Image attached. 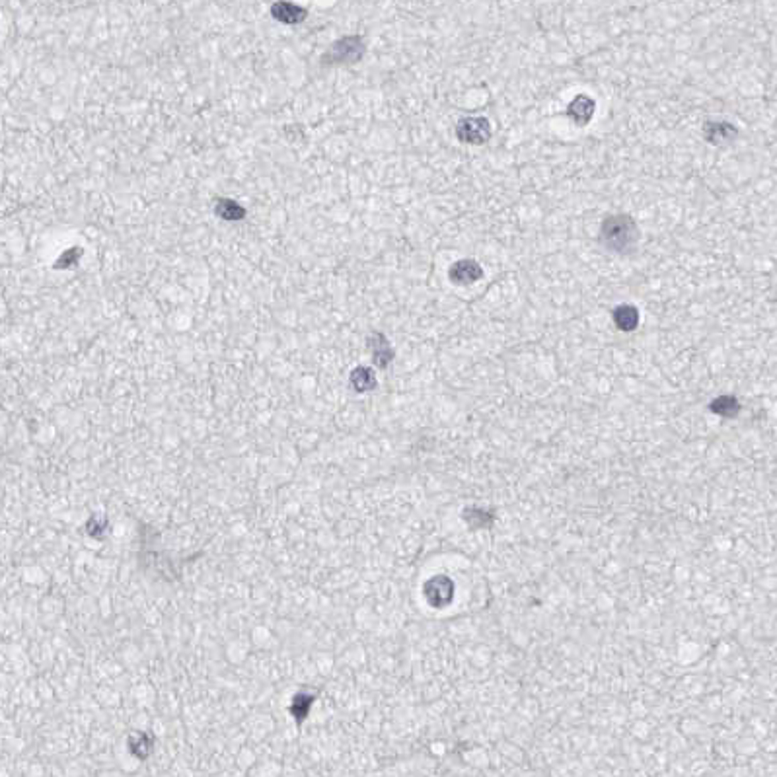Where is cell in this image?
<instances>
[{
  "label": "cell",
  "mask_w": 777,
  "mask_h": 777,
  "mask_svg": "<svg viewBox=\"0 0 777 777\" xmlns=\"http://www.w3.org/2000/svg\"><path fill=\"white\" fill-rule=\"evenodd\" d=\"M639 228L627 214H612L606 216L600 228V242L610 252L629 253L637 246Z\"/></svg>",
  "instance_id": "cell-1"
},
{
  "label": "cell",
  "mask_w": 777,
  "mask_h": 777,
  "mask_svg": "<svg viewBox=\"0 0 777 777\" xmlns=\"http://www.w3.org/2000/svg\"><path fill=\"white\" fill-rule=\"evenodd\" d=\"M365 55V41L358 35H347V38L337 39L334 45L329 47V51L324 55V65H351L363 59Z\"/></svg>",
  "instance_id": "cell-2"
},
{
  "label": "cell",
  "mask_w": 777,
  "mask_h": 777,
  "mask_svg": "<svg viewBox=\"0 0 777 777\" xmlns=\"http://www.w3.org/2000/svg\"><path fill=\"white\" fill-rule=\"evenodd\" d=\"M454 580L446 575H436L423 585V596L433 608H446L454 598Z\"/></svg>",
  "instance_id": "cell-3"
},
{
  "label": "cell",
  "mask_w": 777,
  "mask_h": 777,
  "mask_svg": "<svg viewBox=\"0 0 777 777\" xmlns=\"http://www.w3.org/2000/svg\"><path fill=\"white\" fill-rule=\"evenodd\" d=\"M456 137L465 145H483L491 137V125L485 117H465L458 123Z\"/></svg>",
  "instance_id": "cell-4"
},
{
  "label": "cell",
  "mask_w": 777,
  "mask_h": 777,
  "mask_svg": "<svg viewBox=\"0 0 777 777\" xmlns=\"http://www.w3.org/2000/svg\"><path fill=\"white\" fill-rule=\"evenodd\" d=\"M448 277L452 282L464 287V285H472V282L480 281L483 277V269L475 259H460L448 269Z\"/></svg>",
  "instance_id": "cell-5"
},
{
  "label": "cell",
  "mask_w": 777,
  "mask_h": 777,
  "mask_svg": "<svg viewBox=\"0 0 777 777\" xmlns=\"http://www.w3.org/2000/svg\"><path fill=\"white\" fill-rule=\"evenodd\" d=\"M271 16H273L277 22L289 23V26H297V23L304 22L306 8L298 6V4H292V2H287V0H279L271 6Z\"/></svg>",
  "instance_id": "cell-6"
},
{
  "label": "cell",
  "mask_w": 777,
  "mask_h": 777,
  "mask_svg": "<svg viewBox=\"0 0 777 777\" xmlns=\"http://www.w3.org/2000/svg\"><path fill=\"white\" fill-rule=\"evenodd\" d=\"M595 109H596L595 99L588 98V96H585V94H580V96H577V98L573 99L571 104H569L567 115H569L577 125H587V123L593 119Z\"/></svg>",
  "instance_id": "cell-7"
},
{
  "label": "cell",
  "mask_w": 777,
  "mask_h": 777,
  "mask_svg": "<svg viewBox=\"0 0 777 777\" xmlns=\"http://www.w3.org/2000/svg\"><path fill=\"white\" fill-rule=\"evenodd\" d=\"M368 347L373 351V360L378 368H386L394 358V349L390 347L388 339L382 334H373L368 337Z\"/></svg>",
  "instance_id": "cell-8"
},
{
  "label": "cell",
  "mask_w": 777,
  "mask_h": 777,
  "mask_svg": "<svg viewBox=\"0 0 777 777\" xmlns=\"http://www.w3.org/2000/svg\"><path fill=\"white\" fill-rule=\"evenodd\" d=\"M703 131H705V138H707L709 143H713V145H723V143L731 140V138H734V135H737V129L732 127L731 123H724V121L705 123Z\"/></svg>",
  "instance_id": "cell-9"
},
{
  "label": "cell",
  "mask_w": 777,
  "mask_h": 777,
  "mask_svg": "<svg viewBox=\"0 0 777 777\" xmlns=\"http://www.w3.org/2000/svg\"><path fill=\"white\" fill-rule=\"evenodd\" d=\"M614 324L622 331H633L639 326V310L633 304H622L614 310Z\"/></svg>",
  "instance_id": "cell-10"
},
{
  "label": "cell",
  "mask_w": 777,
  "mask_h": 777,
  "mask_svg": "<svg viewBox=\"0 0 777 777\" xmlns=\"http://www.w3.org/2000/svg\"><path fill=\"white\" fill-rule=\"evenodd\" d=\"M351 386L358 394H365V392H370V390L376 388V376L368 368V366H357L353 373H351Z\"/></svg>",
  "instance_id": "cell-11"
},
{
  "label": "cell",
  "mask_w": 777,
  "mask_h": 777,
  "mask_svg": "<svg viewBox=\"0 0 777 777\" xmlns=\"http://www.w3.org/2000/svg\"><path fill=\"white\" fill-rule=\"evenodd\" d=\"M216 214L224 221H242L246 216V209L232 199H219L214 205Z\"/></svg>",
  "instance_id": "cell-12"
},
{
  "label": "cell",
  "mask_w": 777,
  "mask_h": 777,
  "mask_svg": "<svg viewBox=\"0 0 777 777\" xmlns=\"http://www.w3.org/2000/svg\"><path fill=\"white\" fill-rule=\"evenodd\" d=\"M312 703H314V695H310V693L300 692L292 698V703H290V715L297 719L298 724L304 723V719L308 717V713H310V709H312Z\"/></svg>",
  "instance_id": "cell-13"
},
{
  "label": "cell",
  "mask_w": 777,
  "mask_h": 777,
  "mask_svg": "<svg viewBox=\"0 0 777 777\" xmlns=\"http://www.w3.org/2000/svg\"><path fill=\"white\" fill-rule=\"evenodd\" d=\"M153 746H154V739L150 737V734H146V732H135V734L129 739L131 752H133V756L140 758V760L150 754Z\"/></svg>",
  "instance_id": "cell-14"
},
{
  "label": "cell",
  "mask_w": 777,
  "mask_h": 777,
  "mask_svg": "<svg viewBox=\"0 0 777 777\" xmlns=\"http://www.w3.org/2000/svg\"><path fill=\"white\" fill-rule=\"evenodd\" d=\"M711 412L721 417H734L740 412L739 399L732 396H721L711 402Z\"/></svg>",
  "instance_id": "cell-15"
},
{
  "label": "cell",
  "mask_w": 777,
  "mask_h": 777,
  "mask_svg": "<svg viewBox=\"0 0 777 777\" xmlns=\"http://www.w3.org/2000/svg\"><path fill=\"white\" fill-rule=\"evenodd\" d=\"M80 255H82V248H70V250H67V252L62 253L61 258H59L61 261H57V263H55V269H69V267L77 265Z\"/></svg>",
  "instance_id": "cell-16"
},
{
  "label": "cell",
  "mask_w": 777,
  "mask_h": 777,
  "mask_svg": "<svg viewBox=\"0 0 777 777\" xmlns=\"http://www.w3.org/2000/svg\"><path fill=\"white\" fill-rule=\"evenodd\" d=\"M107 526H109L107 518L101 517V514H96V517H92L90 520H88V534L94 536V538H101L104 532L107 530Z\"/></svg>",
  "instance_id": "cell-17"
}]
</instances>
